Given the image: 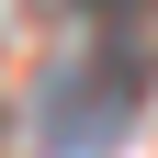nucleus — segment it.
<instances>
[{
	"label": "nucleus",
	"mask_w": 158,
	"mask_h": 158,
	"mask_svg": "<svg viewBox=\"0 0 158 158\" xmlns=\"http://www.w3.org/2000/svg\"><path fill=\"white\" fill-rule=\"evenodd\" d=\"M135 90H147V56L135 45H113V34H79V56H56L45 68V102H34V147L45 158H102L113 135H124V113H135Z\"/></svg>",
	"instance_id": "obj_1"
}]
</instances>
